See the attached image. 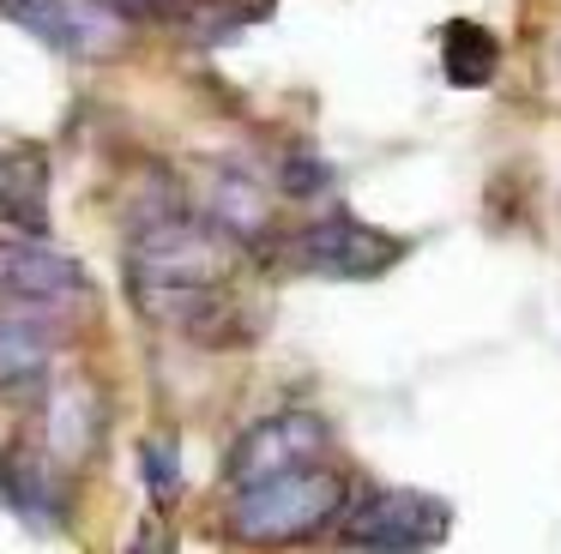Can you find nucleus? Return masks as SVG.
Returning a JSON list of instances; mask_svg holds the SVG:
<instances>
[{"instance_id":"obj_1","label":"nucleus","mask_w":561,"mask_h":554,"mask_svg":"<svg viewBox=\"0 0 561 554\" xmlns=\"http://www.w3.org/2000/svg\"><path fill=\"white\" fill-rule=\"evenodd\" d=\"M344 506H351L344 470L314 464V470H290V476L254 482V488H230L224 524L248 549H296V542H314L327 530H339Z\"/></svg>"},{"instance_id":"obj_2","label":"nucleus","mask_w":561,"mask_h":554,"mask_svg":"<svg viewBox=\"0 0 561 554\" xmlns=\"http://www.w3.org/2000/svg\"><path fill=\"white\" fill-rule=\"evenodd\" d=\"M242 241H230L218 223H206L199 211H170L158 223L134 229L127 241V289H230V277L242 272Z\"/></svg>"},{"instance_id":"obj_3","label":"nucleus","mask_w":561,"mask_h":554,"mask_svg":"<svg viewBox=\"0 0 561 554\" xmlns=\"http://www.w3.org/2000/svg\"><path fill=\"white\" fill-rule=\"evenodd\" d=\"M278 259L296 265L302 277H344V284H363V277H380L387 265L404 259V241L380 235L375 223L351 211H332V217H314V223L290 229L278 241Z\"/></svg>"},{"instance_id":"obj_4","label":"nucleus","mask_w":561,"mask_h":554,"mask_svg":"<svg viewBox=\"0 0 561 554\" xmlns=\"http://www.w3.org/2000/svg\"><path fill=\"white\" fill-rule=\"evenodd\" d=\"M447 530H453L447 500L416 488H380L368 500L344 506L339 518L344 549L356 554H428L435 542H447Z\"/></svg>"},{"instance_id":"obj_5","label":"nucleus","mask_w":561,"mask_h":554,"mask_svg":"<svg viewBox=\"0 0 561 554\" xmlns=\"http://www.w3.org/2000/svg\"><path fill=\"white\" fill-rule=\"evenodd\" d=\"M0 19L73 60H110L134 36V19L115 0H0Z\"/></svg>"},{"instance_id":"obj_6","label":"nucleus","mask_w":561,"mask_h":554,"mask_svg":"<svg viewBox=\"0 0 561 554\" xmlns=\"http://www.w3.org/2000/svg\"><path fill=\"white\" fill-rule=\"evenodd\" d=\"M332 458V428L314 409H278V416H260L242 440L224 458V476L230 488H254V482L290 476V470H314Z\"/></svg>"},{"instance_id":"obj_7","label":"nucleus","mask_w":561,"mask_h":554,"mask_svg":"<svg viewBox=\"0 0 561 554\" xmlns=\"http://www.w3.org/2000/svg\"><path fill=\"white\" fill-rule=\"evenodd\" d=\"M0 296L19 301V308H73L91 296V277L73 253L49 247V241H0Z\"/></svg>"},{"instance_id":"obj_8","label":"nucleus","mask_w":561,"mask_h":554,"mask_svg":"<svg viewBox=\"0 0 561 554\" xmlns=\"http://www.w3.org/2000/svg\"><path fill=\"white\" fill-rule=\"evenodd\" d=\"M61 344H67L61 313H49V308H19V301H7V308H0V397L49 392Z\"/></svg>"},{"instance_id":"obj_9","label":"nucleus","mask_w":561,"mask_h":554,"mask_svg":"<svg viewBox=\"0 0 561 554\" xmlns=\"http://www.w3.org/2000/svg\"><path fill=\"white\" fill-rule=\"evenodd\" d=\"M0 494H7V506L25 512L31 524H49V518L61 524L67 506H73V470H61L31 434H19V440H7V452H0Z\"/></svg>"},{"instance_id":"obj_10","label":"nucleus","mask_w":561,"mask_h":554,"mask_svg":"<svg viewBox=\"0 0 561 554\" xmlns=\"http://www.w3.org/2000/svg\"><path fill=\"white\" fill-rule=\"evenodd\" d=\"M0 223L19 241H49V151L37 139L0 151Z\"/></svg>"},{"instance_id":"obj_11","label":"nucleus","mask_w":561,"mask_h":554,"mask_svg":"<svg viewBox=\"0 0 561 554\" xmlns=\"http://www.w3.org/2000/svg\"><path fill=\"white\" fill-rule=\"evenodd\" d=\"M43 452L55 458L61 470H79L103 440V409H98V392L85 380H67V385H49L43 397V428L31 434Z\"/></svg>"},{"instance_id":"obj_12","label":"nucleus","mask_w":561,"mask_h":554,"mask_svg":"<svg viewBox=\"0 0 561 554\" xmlns=\"http://www.w3.org/2000/svg\"><path fill=\"white\" fill-rule=\"evenodd\" d=\"M199 217L218 223L224 235L242 241V247H260V241L272 235V193L260 187V175H248V169H211Z\"/></svg>"},{"instance_id":"obj_13","label":"nucleus","mask_w":561,"mask_h":554,"mask_svg":"<svg viewBox=\"0 0 561 554\" xmlns=\"http://www.w3.org/2000/svg\"><path fill=\"white\" fill-rule=\"evenodd\" d=\"M501 67V43L489 24H471V19H453L440 24V72H447L459 91H477V84H489Z\"/></svg>"},{"instance_id":"obj_14","label":"nucleus","mask_w":561,"mask_h":554,"mask_svg":"<svg viewBox=\"0 0 561 554\" xmlns=\"http://www.w3.org/2000/svg\"><path fill=\"white\" fill-rule=\"evenodd\" d=\"M260 19H272V0H175L170 12V24H182L194 43H230Z\"/></svg>"},{"instance_id":"obj_15","label":"nucleus","mask_w":561,"mask_h":554,"mask_svg":"<svg viewBox=\"0 0 561 554\" xmlns=\"http://www.w3.org/2000/svg\"><path fill=\"white\" fill-rule=\"evenodd\" d=\"M139 476H146L151 500L170 506L175 488H182V470H175V440H146V446H139Z\"/></svg>"},{"instance_id":"obj_16","label":"nucleus","mask_w":561,"mask_h":554,"mask_svg":"<svg viewBox=\"0 0 561 554\" xmlns=\"http://www.w3.org/2000/svg\"><path fill=\"white\" fill-rule=\"evenodd\" d=\"M327 175H332V169L320 163V157H302V151H296V157H284L278 187H284V193H296V199H308V193H320V187H327Z\"/></svg>"},{"instance_id":"obj_17","label":"nucleus","mask_w":561,"mask_h":554,"mask_svg":"<svg viewBox=\"0 0 561 554\" xmlns=\"http://www.w3.org/2000/svg\"><path fill=\"white\" fill-rule=\"evenodd\" d=\"M134 554H170V530H163V518L151 512L146 524H139V536H134Z\"/></svg>"},{"instance_id":"obj_18","label":"nucleus","mask_w":561,"mask_h":554,"mask_svg":"<svg viewBox=\"0 0 561 554\" xmlns=\"http://www.w3.org/2000/svg\"><path fill=\"white\" fill-rule=\"evenodd\" d=\"M134 12H146V19H170L175 0H127V19H134Z\"/></svg>"}]
</instances>
